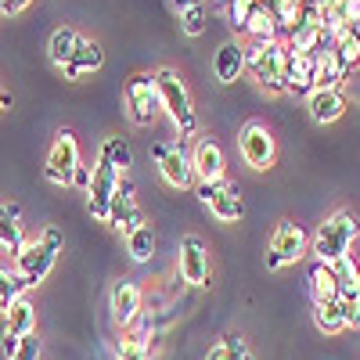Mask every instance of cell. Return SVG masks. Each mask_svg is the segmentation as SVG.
Segmentation results:
<instances>
[{
  "instance_id": "1",
  "label": "cell",
  "mask_w": 360,
  "mask_h": 360,
  "mask_svg": "<svg viewBox=\"0 0 360 360\" xmlns=\"http://www.w3.org/2000/svg\"><path fill=\"white\" fill-rule=\"evenodd\" d=\"M356 234H360L356 217L349 213V209H335V213L314 231V238H310V252L317 256V263L335 266L339 259L349 256V249H353V242H356Z\"/></svg>"
},
{
  "instance_id": "2",
  "label": "cell",
  "mask_w": 360,
  "mask_h": 360,
  "mask_svg": "<svg viewBox=\"0 0 360 360\" xmlns=\"http://www.w3.org/2000/svg\"><path fill=\"white\" fill-rule=\"evenodd\" d=\"M245 69L266 94H285V76H288V44L281 40H256L245 47Z\"/></svg>"
},
{
  "instance_id": "3",
  "label": "cell",
  "mask_w": 360,
  "mask_h": 360,
  "mask_svg": "<svg viewBox=\"0 0 360 360\" xmlns=\"http://www.w3.org/2000/svg\"><path fill=\"white\" fill-rule=\"evenodd\" d=\"M58 252H62V234L54 227L44 231L37 242H25L18 252H15V274L22 278L25 288H37L58 263Z\"/></svg>"
},
{
  "instance_id": "4",
  "label": "cell",
  "mask_w": 360,
  "mask_h": 360,
  "mask_svg": "<svg viewBox=\"0 0 360 360\" xmlns=\"http://www.w3.org/2000/svg\"><path fill=\"white\" fill-rule=\"evenodd\" d=\"M152 76H155V86H159V105L166 108L169 123L180 130V137H191L198 130V115H195V105H191V94H188L184 79H180L173 69H159Z\"/></svg>"
},
{
  "instance_id": "5",
  "label": "cell",
  "mask_w": 360,
  "mask_h": 360,
  "mask_svg": "<svg viewBox=\"0 0 360 360\" xmlns=\"http://www.w3.org/2000/svg\"><path fill=\"white\" fill-rule=\"evenodd\" d=\"M310 252V234L295 220H278L266 242V270H285Z\"/></svg>"
},
{
  "instance_id": "6",
  "label": "cell",
  "mask_w": 360,
  "mask_h": 360,
  "mask_svg": "<svg viewBox=\"0 0 360 360\" xmlns=\"http://www.w3.org/2000/svg\"><path fill=\"white\" fill-rule=\"evenodd\" d=\"M76 169H79V141L72 130H58L51 152H47V162H44V176L58 188H72Z\"/></svg>"
},
{
  "instance_id": "7",
  "label": "cell",
  "mask_w": 360,
  "mask_h": 360,
  "mask_svg": "<svg viewBox=\"0 0 360 360\" xmlns=\"http://www.w3.org/2000/svg\"><path fill=\"white\" fill-rule=\"evenodd\" d=\"M238 152H242L245 166L252 169H270L278 159V141L274 134L266 130V123H259V119H249V123L242 127V134H238Z\"/></svg>"
},
{
  "instance_id": "8",
  "label": "cell",
  "mask_w": 360,
  "mask_h": 360,
  "mask_svg": "<svg viewBox=\"0 0 360 360\" xmlns=\"http://www.w3.org/2000/svg\"><path fill=\"white\" fill-rule=\"evenodd\" d=\"M198 198H202V205H209V213L224 224H238L245 217L242 191H238V184H231L227 176L217 180V184H198Z\"/></svg>"
},
{
  "instance_id": "9",
  "label": "cell",
  "mask_w": 360,
  "mask_h": 360,
  "mask_svg": "<svg viewBox=\"0 0 360 360\" xmlns=\"http://www.w3.org/2000/svg\"><path fill=\"white\" fill-rule=\"evenodd\" d=\"M152 159L162 173V180L176 191H188L195 184V169H191V155L184 152L180 144H152Z\"/></svg>"
},
{
  "instance_id": "10",
  "label": "cell",
  "mask_w": 360,
  "mask_h": 360,
  "mask_svg": "<svg viewBox=\"0 0 360 360\" xmlns=\"http://www.w3.org/2000/svg\"><path fill=\"white\" fill-rule=\"evenodd\" d=\"M119 176L115 166L108 159L98 155V166H94V176H90V188H86V213L94 220H105L108 224V209H112V195L119 188Z\"/></svg>"
},
{
  "instance_id": "11",
  "label": "cell",
  "mask_w": 360,
  "mask_h": 360,
  "mask_svg": "<svg viewBox=\"0 0 360 360\" xmlns=\"http://www.w3.org/2000/svg\"><path fill=\"white\" fill-rule=\"evenodd\" d=\"M127 108H130V119L137 127H152L155 115H159V86H155V76H134L127 83Z\"/></svg>"
},
{
  "instance_id": "12",
  "label": "cell",
  "mask_w": 360,
  "mask_h": 360,
  "mask_svg": "<svg viewBox=\"0 0 360 360\" xmlns=\"http://www.w3.org/2000/svg\"><path fill=\"white\" fill-rule=\"evenodd\" d=\"M4 314H8V317H4V342H0V346H4V356L11 360V356L18 353V342H22L25 335L37 332V307L29 303L25 295H18Z\"/></svg>"
},
{
  "instance_id": "13",
  "label": "cell",
  "mask_w": 360,
  "mask_h": 360,
  "mask_svg": "<svg viewBox=\"0 0 360 360\" xmlns=\"http://www.w3.org/2000/svg\"><path fill=\"white\" fill-rule=\"evenodd\" d=\"M191 169H195V180L198 184H217L224 180V169H227V155L213 134L198 137V144L191 148Z\"/></svg>"
},
{
  "instance_id": "14",
  "label": "cell",
  "mask_w": 360,
  "mask_h": 360,
  "mask_svg": "<svg viewBox=\"0 0 360 360\" xmlns=\"http://www.w3.org/2000/svg\"><path fill=\"white\" fill-rule=\"evenodd\" d=\"M108 224H112L115 231H123V234H130L137 224H144V220H141V205H137V188H134L130 176L119 180V188H115V195H112Z\"/></svg>"
},
{
  "instance_id": "15",
  "label": "cell",
  "mask_w": 360,
  "mask_h": 360,
  "mask_svg": "<svg viewBox=\"0 0 360 360\" xmlns=\"http://www.w3.org/2000/svg\"><path fill=\"white\" fill-rule=\"evenodd\" d=\"M180 278H184L191 288L209 285V249L195 234H188L184 242H180Z\"/></svg>"
},
{
  "instance_id": "16",
  "label": "cell",
  "mask_w": 360,
  "mask_h": 360,
  "mask_svg": "<svg viewBox=\"0 0 360 360\" xmlns=\"http://www.w3.org/2000/svg\"><path fill=\"white\" fill-rule=\"evenodd\" d=\"M108 303H112V317L119 328H130L141 317V288L134 278H119L108 292Z\"/></svg>"
},
{
  "instance_id": "17",
  "label": "cell",
  "mask_w": 360,
  "mask_h": 360,
  "mask_svg": "<svg viewBox=\"0 0 360 360\" xmlns=\"http://www.w3.org/2000/svg\"><path fill=\"white\" fill-rule=\"evenodd\" d=\"M317 86V58L288 51V76H285V94H310Z\"/></svg>"
},
{
  "instance_id": "18",
  "label": "cell",
  "mask_w": 360,
  "mask_h": 360,
  "mask_svg": "<svg viewBox=\"0 0 360 360\" xmlns=\"http://www.w3.org/2000/svg\"><path fill=\"white\" fill-rule=\"evenodd\" d=\"M307 108H310V119L314 123H335V119H342L346 112V94L342 90H310L307 94Z\"/></svg>"
},
{
  "instance_id": "19",
  "label": "cell",
  "mask_w": 360,
  "mask_h": 360,
  "mask_svg": "<svg viewBox=\"0 0 360 360\" xmlns=\"http://www.w3.org/2000/svg\"><path fill=\"white\" fill-rule=\"evenodd\" d=\"M25 245V224H22V209L15 202L0 205V249L18 252Z\"/></svg>"
},
{
  "instance_id": "20",
  "label": "cell",
  "mask_w": 360,
  "mask_h": 360,
  "mask_svg": "<svg viewBox=\"0 0 360 360\" xmlns=\"http://www.w3.org/2000/svg\"><path fill=\"white\" fill-rule=\"evenodd\" d=\"M213 72H217L220 83H234L238 76L245 72V47L238 44V40H227L217 51V58H213Z\"/></svg>"
},
{
  "instance_id": "21",
  "label": "cell",
  "mask_w": 360,
  "mask_h": 360,
  "mask_svg": "<svg viewBox=\"0 0 360 360\" xmlns=\"http://www.w3.org/2000/svg\"><path fill=\"white\" fill-rule=\"evenodd\" d=\"M310 295H314V303H335L339 299V274H335V266H328V263H314L310 266Z\"/></svg>"
},
{
  "instance_id": "22",
  "label": "cell",
  "mask_w": 360,
  "mask_h": 360,
  "mask_svg": "<svg viewBox=\"0 0 360 360\" xmlns=\"http://www.w3.org/2000/svg\"><path fill=\"white\" fill-rule=\"evenodd\" d=\"M105 62V51L94 44V40H79L76 54H72V62L65 65V79H79L83 72H98Z\"/></svg>"
},
{
  "instance_id": "23",
  "label": "cell",
  "mask_w": 360,
  "mask_h": 360,
  "mask_svg": "<svg viewBox=\"0 0 360 360\" xmlns=\"http://www.w3.org/2000/svg\"><path fill=\"white\" fill-rule=\"evenodd\" d=\"M79 33L76 29H69V25H62V29H54V37H51V62L58 65V69H65L69 62H72V54H76V47H79Z\"/></svg>"
},
{
  "instance_id": "24",
  "label": "cell",
  "mask_w": 360,
  "mask_h": 360,
  "mask_svg": "<svg viewBox=\"0 0 360 360\" xmlns=\"http://www.w3.org/2000/svg\"><path fill=\"white\" fill-rule=\"evenodd\" d=\"M335 274H339V303H360V266L353 256L335 263Z\"/></svg>"
},
{
  "instance_id": "25",
  "label": "cell",
  "mask_w": 360,
  "mask_h": 360,
  "mask_svg": "<svg viewBox=\"0 0 360 360\" xmlns=\"http://www.w3.org/2000/svg\"><path fill=\"white\" fill-rule=\"evenodd\" d=\"M127 252H130L134 263H148L155 256V231H152V224H137L127 234Z\"/></svg>"
},
{
  "instance_id": "26",
  "label": "cell",
  "mask_w": 360,
  "mask_h": 360,
  "mask_svg": "<svg viewBox=\"0 0 360 360\" xmlns=\"http://www.w3.org/2000/svg\"><path fill=\"white\" fill-rule=\"evenodd\" d=\"M314 324H317V332H324V335H339V332H346V321H342L339 299H335V303H314Z\"/></svg>"
},
{
  "instance_id": "27",
  "label": "cell",
  "mask_w": 360,
  "mask_h": 360,
  "mask_svg": "<svg viewBox=\"0 0 360 360\" xmlns=\"http://www.w3.org/2000/svg\"><path fill=\"white\" fill-rule=\"evenodd\" d=\"M342 79H346V72H342V65H339L335 51H324V54L317 58V86H321V90H339ZM317 86H314V90H317Z\"/></svg>"
},
{
  "instance_id": "28",
  "label": "cell",
  "mask_w": 360,
  "mask_h": 360,
  "mask_svg": "<svg viewBox=\"0 0 360 360\" xmlns=\"http://www.w3.org/2000/svg\"><path fill=\"white\" fill-rule=\"evenodd\" d=\"M205 360H256V356L249 353V346H245L242 335H224L217 346H209Z\"/></svg>"
},
{
  "instance_id": "29",
  "label": "cell",
  "mask_w": 360,
  "mask_h": 360,
  "mask_svg": "<svg viewBox=\"0 0 360 360\" xmlns=\"http://www.w3.org/2000/svg\"><path fill=\"white\" fill-rule=\"evenodd\" d=\"M101 159H108L119 176H127L130 166H134V152H130V144H127L123 137H108V141L101 144Z\"/></svg>"
},
{
  "instance_id": "30",
  "label": "cell",
  "mask_w": 360,
  "mask_h": 360,
  "mask_svg": "<svg viewBox=\"0 0 360 360\" xmlns=\"http://www.w3.org/2000/svg\"><path fill=\"white\" fill-rule=\"evenodd\" d=\"M245 33L252 40H278V22H274V15H270L266 8H256V15L245 22Z\"/></svg>"
},
{
  "instance_id": "31",
  "label": "cell",
  "mask_w": 360,
  "mask_h": 360,
  "mask_svg": "<svg viewBox=\"0 0 360 360\" xmlns=\"http://www.w3.org/2000/svg\"><path fill=\"white\" fill-rule=\"evenodd\" d=\"M22 278L15 274V270H8L4 263H0V310H8L11 303H15V299L22 295Z\"/></svg>"
},
{
  "instance_id": "32",
  "label": "cell",
  "mask_w": 360,
  "mask_h": 360,
  "mask_svg": "<svg viewBox=\"0 0 360 360\" xmlns=\"http://www.w3.org/2000/svg\"><path fill=\"white\" fill-rule=\"evenodd\" d=\"M115 360H152V353H148V342H141L134 335H123L115 342Z\"/></svg>"
},
{
  "instance_id": "33",
  "label": "cell",
  "mask_w": 360,
  "mask_h": 360,
  "mask_svg": "<svg viewBox=\"0 0 360 360\" xmlns=\"http://www.w3.org/2000/svg\"><path fill=\"white\" fill-rule=\"evenodd\" d=\"M256 8H263V0H227L231 25H234V29H245V22L256 15Z\"/></svg>"
},
{
  "instance_id": "34",
  "label": "cell",
  "mask_w": 360,
  "mask_h": 360,
  "mask_svg": "<svg viewBox=\"0 0 360 360\" xmlns=\"http://www.w3.org/2000/svg\"><path fill=\"white\" fill-rule=\"evenodd\" d=\"M180 29H184L188 37H202V33H205V4L180 11Z\"/></svg>"
},
{
  "instance_id": "35",
  "label": "cell",
  "mask_w": 360,
  "mask_h": 360,
  "mask_svg": "<svg viewBox=\"0 0 360 360\" xmlns=\"http://www.w3.org/2000/svg\"><path fill=\"white\" fill-rule=\"evenodd\" d=\"M11 360H40V335H37V332L25 335V339L18 342V353H15Z\"/></svg>"
},
{
  "instance_id": "36",
  "label": "cell",
  "mask_w": 360,
  "mask_h": 360,
  "mask_svg": "<svg viewBox=\"0 0 360 360\" xmlns=\"http://www.w3.org/2000/svg\"><path fill=\"white\" fill-rule=\"evenodd\" d=\"M339 307H342L346 328H360V303H339Z\"/></svg>"
},
{
  "instance_id": "37",
  "label": "cell",
  "mask_w": 360,
  "mask_h": 360,
  "mask_svg": "<svg viewBox=\"0 0 360 360\" xmlns=\"http://www.w3.org/2000/svg\"><path fill=\"white\" fill-rule=\"evenodd\" d=\"M29 4H33V0H0V15H18Z\"/></svg>"
},
{
  "instance_id": "38",
  "label": "cell",
  "mask_w": 360,
  "mask_h": 360,
  "mask_svg": "<svg viewBox=\"0 0 360 360\" xmlns=\"http://www.w3.org/2000/svg\"><path fill=\"white\" fill-rule=\"evenodd\" d=\"M90 176H94V169H90V166H83V162H79V169H76V180H72V184H79V188L86 191V188H90Z\"/></svg>"
},
{
  "instance_id": "39",
  "label": "cell",
  "mask_w": 360,
  "mask_h": 360,
  "mask_svg": "<svg viewBox=\"0 0 360 360\" xmlns=\"http://www.w3.org/2000/svg\"><path fill=\"white\" fill-rule=\"evenodd\" d=\"M346 22L360 25V0H346Z\"/></svg>"
},
{
  "instance_id": "40",
  "label": "cell",
  "mask_w": 360,
  "mask_h": 360,
  "mask_svg": "<svg viewBox=\"0 0 360 360\" xmlns=\"http://www.w3.org/2000/svg\"><path fill=\"white\" fill-rule=\"evenodd\" d=\"M176 11H188V8H202V0H169Z\"/></svg>"
},
{
  "instance_id": "41",
  "label": "cell",
  "mask_w": 360,
  "mask_h": 360,
  "mask_svg": "<svg viewBox=\"0 0 360 360\" xmlns=\"http://www.w3.org/2000/svg\"><path fill=\"white\" fill-rule=\"evenodd\" d=\"M0 94H4V90H0Z\"/></svg>"
}]
</instances>
